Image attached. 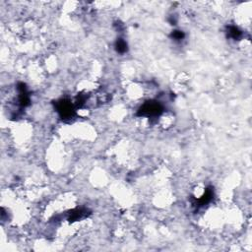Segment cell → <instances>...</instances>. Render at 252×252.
Masks as SVG:
<instances>
[{"label": "cell", "instance_id": "6da1fadb", "mask_svg": "<svg viewBox=\"0 0 252 252\" xmlns=\"http://www.w3.org/2000/svg\"><path fill=\"white\" fill-rule=\"evenodd\" d=\"M162 111V106L158 102H147L141 108L139 113L141 115H145V116H156L159 114Z\"/></svg>", "mask_w": 252, "mask_h": 252}, {"label": "cell", "instance_id": "3957f363", "mask_svg": "<svg viewBox=\"0 0 252 252\" xmlns=\"http://www.w3.org/2000/svg\"><path fill=\"white\" fill-rule=\"evenodd\" d=\"M116 49H117L118 52H124V51H126V49H127V44H126V42L124 41H122V40L117 41V42H116Z\"/></svg>", "mask_w": 252, "mask_h": 252}, {"label": "cell", "instance_id": "7a4b0ae2", "mask_svg": "<svg viewBox=\"0 0 252 252\" xmlns=\"http://www.w3.org/2000/svg\"><path fill=\"white\" fill-rule=\"evenodd\" d=\"M58 111L62 114V116H64V117H70L73 113V108L70 102H60V105L58 106Z\"/></svg>", "mask_w": 252, "mask_h": 252}, {"label": "cell", "instance_id": "277c9868", "mask_svg": "<svg viewBox=\"0 0 252 252\" xmlns=\"http://www.w3.org/2000/svg\"><path fill=\"white\" fill-rule=\"evenodd\" d=\"M229 34H230V35H232L233 38H238L241 35V32L238 29H237V28L232 27V28H230V30H229Z\"/></svg>", "mask_w": 252, "mask_h": 252}, {"label": "cell", "instance_id": "5b68a950", "mask_svg": "<svg viewBox=\"0 0 252 252\" xmlns=\"http://www.w3.org/2000/svg\"><path fill=\"white\" fill-rule=\"evenodd\" d=\"M172 37L175 38V40H181V38H183L184 37V35L182 32H180V31H175V33L172 34Z\"/></svg>", "mask_w": 252, "mask_h": 252}]
</instances>
